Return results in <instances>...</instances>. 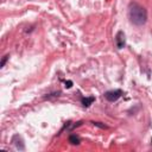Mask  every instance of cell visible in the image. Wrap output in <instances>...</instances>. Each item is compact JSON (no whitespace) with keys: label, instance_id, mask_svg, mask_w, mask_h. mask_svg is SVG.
Wrapping results in <instances>:
<instances>
[{"label":"cell","instance_id":"7","mask_svg":"<svg viewBox=\"0 0 152 152\" xmlns=\"http://www.w3.org/2000/svg\"><path fill=\"white\" fill-rule=\"evenodd\" d=\"M9 58H10V55H5V56L1 58V62H0V68H4V67H5V64H6V62L9 61Z\"/></svg>","mask_w":152,"mask_h":152},{"label":"cell","instance_id":"8","mask_svg":"<svg viewBox=\"0 0 152 152\" xmlns=\"http://www.w3.org/2000/svg\"><path fill=\"white\" fill-rule=\"evenodd\" d=\"M92 124H94V126H98V127H100V128H108V126H106V125H104V124H101V122H92Z\"/></svg>","mask_w":152,"mask_h":152},{"label":"cell","instance_id":"4","mask_svg":"<svg viewBox=\"0 0 152 152\" xmlns=\"http://www.w3.org/2000/svg\"><path fill=\"white\" fill-rule=\"evenodd\" d=\"M17 139H18V141H16V139L13 138V139H12V143L14 144V146H16L18 150L23 151V150L25 148V146H24V141H23V139H22L19 135H17Z\"/></svg>","mask_w":152,"mask_h":152},{"label":"cell","instance_id":"9","mask_svg":"<svg viewBox=\"0 0 152 152\" xmlns=\"http://www.w3.org/2000/svg\"><path fill=\"white\" fill-rule=\"evenodd\" d=\"M72 87V81H67L65 82V88H71Z\"/></svg>","mask_w":152,"mask_h":152},{"label":"cell","instance_id":"5","mask_svg":"<svg viewBox=\"0 0 152 152\" xmlns=\"http://www.w3.org/2000/svg\"><path fill=\"white\" fill-rule=\"evenodd\" d=\"M94 101H95V98H94V96L82 98V99H81V104H82V106H83V107H89Z\"/></svg>","mask_w":152,"mask_h":152},{"label":"cell","instance_id":"3","mask_svg":"<svg viewBox=\"0 0 152 152\" xmlns=\"http://www.w3.org/2000/svg\"><path fill=\"white\" fill-rule=\"evenodd\" d=\"M115 44L118 49H124L126 45V38H125V33L122 31H118L117 36H115Z\"/></svg>","mask_w":152,"mask_h":152},{"label":"cell","instance_id":"1","mask_svg":"<svg viewBox=\"0 0 152 152\" xmlns=\"http://www.w3.org/2000/svg\"><path fill=\"white\" fill-rule=\"evenodd\" d=\"M128 19L132 24L137 26H141L147 20V12L145 7L137 3H131L128 6Z\"/></svg>","mask_w":152,"mask_h":152},{"label":"cell","instance_id":"2","mask_svg":"<svg viewBox=\"0 0 152 152\" xmlns=\"http://www.w3.org/2000/svg\"><path fill=\"white\" fill-rule=\"evenodd\" d=\"M121 95H122V90H121V89L108 90V92H106V93L104 94L105 99H106L107 101H109V102H115V101H118V100L121 98Z\"/></svg>","mask_w":152,"mask_h":152},{"label":"cell","instance_id":"6","mask_svg":"<svg viewBox=\"0 0 152 152\" xmlns=\"http://www.w3.org/2000/svg\"><path fill=\"white\" fill-rule=\"evenodd\" d=\"M69 143L71 144V145H79L80 143H81V139H80V137H77L76 134H71L70 137H69Z\"/></svg>","mask_w":152,"mask_h":152}]
</instances>
